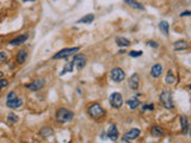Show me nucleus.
Returning a JSON list of instances; mask_svg holds the SVG:
<instances>
[{"label": "nucleus", "mask_w": 191, "mask_h": 143, "mask_svg": "<svg viewBox=\"0 0 191 143\" xmlns=\"http://www.w3.org/2000/svg\"><path fill=\"white\" fill-rule=\"evenodd\" d=\"M56 121L59 123H68V122H72L74 118V112L71 110H68L66 107H61L56 111Z\"/></svg>", "instance_id": "1"}, {"label": "nucleus", "mask_w": 191, "mask_h": 143, "mask_svg": "<svg viewBox=\"0 0 191 143\" xmlns=\"http://www.w3.org/2000/svg\"><path fill=\"white\" fill-rule=\"evenodd\" d=\"M87 112H89V115L91 117L94 118V119H99V118L105 116V110L101 107V104H98V103H94V104L90 105Z\"/></svg>", "instance_id": "2"}, {"label": "nucleus", "mask_w": 191, "mask_h": 143, "mask_svg": "<svg viewBox=\"0 0 191 143\" xmlns=\"http://www.w3.org/2000/svg\"><path fill=\"white\" fill-rule=\"evenodd\" d=\"M160 103L162 104V106L165 109H172L173 107V97H172V93L165 89L162 91V93L160 94Z\"/></svg>", "instance_id": "3"}, {"label": "nucleus", "mask_w": 191, "mask_h": 143, "mask_svg": "<svg viewBox=\"0 0 191 143\" xmlns=\"http://www.w3.org/2000/svg\"><path fill=\"white\" fill-rule=\"evenodd\" d=\"M23 105V100L17 98L14 92H10L7 94V101H6V106L10 109H18Z\"/></svg>", "instance_id": "4"}, {"label": "nucleus", "mask_w": 191, "mask_h": 143, "mask_svg": "<svg viewBox=\"0 0 191 143\" xmlns=\"http://www.w3.org/2000/svg\"><path fill=\"white\" fill-rule=\"evenodd\" d=\"M79 47H74V48H66V49H62L61 51H59L57 54L53 56L54 60H60V58H65V57H68V56L73 55L74 53L79 51Z\"/></svg>", "instance_id": "5"}, {"label": "nucleus", "mask_w": 191, "mask_h": 143, "mask_svg": "<svg viewBox=\"0 0 191 143\" xmlns=\"http://www.w3.org/2000/svg\"><path fill=\"white\" fill-rule=\"evenodd\" d=\"M110 77L111 80L115 81V82H122L124 79H125V73L123 72V69L116 67V68H113L111 72H110Z\"/></svg>", "instance_id": "6"}, {"label": "nucleus", "mask_w": 191, "mask_h": 143, "mask_svg": "<svg viewBox=\"0 0 191 143\" xmlns=\"http://www.w3.org/2000/svg\"><path fill=\"white\" fill-rule=\"evenodd\" d=\"M109 101H110V105L113 106V109H120V107H122V105H123V98H122V96H121L120 93H117V92H115V93H113V94L110 96Z\"/></svg>", "instance_id": "7"}, {"label": "nucleus", "mask_w": 191, "mask_h": 143, "mask_svg": "<svg viewBox=\"0 0 191 143\" xmlns=\"http://www.w3.org/2000/svg\"><path fill=\"white\" fill-rule=\"evenodd\" d=\"M86 61H87V58H86V56L84 54H77L73 57V66L77 67L78 69H81V68L85 67Z\"/></svg>", "instance_id": "8"}, {"label": "nucleus", "mask_w": 191, "mask_h": 143, "mask_svg": "<svg viewBox=\"0 0 191 143\" xmlns=\"http://www.w3.org/2000/svg\"><path fill=\"white\" fill-rule=\"evenodd\" d=\"M140 129H137V128H133V129H130L129 131L127 132L125 135L123 136V141H127V142H129V141H133L135 138H137L139 136H140Z\"/></svg>", "instance_id": "9"}, {"label": "nucleus", "mask_w": 191, "mask_h": 143, "mask_svg": "<svg viewBox=\"0 0 191 143\" xmlns=\"http://www.w3.org/2000/svg\"><path fill=\"white\" fill-rule=\"evenodd\" d=\"M128 85H129V87L132 88L133 91H136L139 88V85H140V77H139V74H133L132 77H129Z\"/></svg>", "instance_id": "10"}, {"label": "nucleus", "mask_w": 191, "mask_h": 143, "mask_svg": "<svg viewBox=\"0 0 191 143\" xmlns=\"http://www.w3.org/2000/svg\"><path fill=\"white\" fill-rule=\"evenodd\" d=\"M44 82L45 81L43 79H38V80H35L34 82H31V84H28L26 88H29L30 91H38V89H41L44 86Z\"/></svg>", "instance_id": "11"}, {"label": "nucleus", "mask_w": 191, "mask_h": 143, "mask_svg": "<svg viewBox=\"0 0 191 143\" xmlns=\"http://www.w3.org/2000/svg\"><path fill=\"white\" fill-rule=\"evenodd\" d=\"M108 137L111 140V141H116L118 138V130H117V126L116 125H110L109 130H108Z\"/></svg>", "instance_id": "12"}, {"label": "nucleus", "mask_w": 191, "mask_h": 143, "mask_svg": "<svg viewBox=\"0 0 191 143\" xmlns=\"http://www.w3.org/2000/svg\"><path fill=\"white\" fill-rule=\"evenodd\" d=\"M162 74V66L161 65H154L151 69V75L153 77H159Z\"/></svg>", "instance_id": "13"}, {"label": "nucleus", "mask_w": 191, "mask_h": 143, "mask_svg": "<svg viewBox=\"0 0 191 143\" xmlns=\"http://www.w3.org/2000/svg\"><path fill=\"white\" fill-rule=\"evenodd\" d=\"M180 125H181V132L183 135H186L188 134V130H189V123H188V118L186 116H180Z\"/></svg>", "instance_id": "14"}, {"label": "nucleus", "mask_w": 191, "mask_h": 143, "mask_svg": "<svg viewBox=\"0 0 191 143\" xmlns=\"http://www.w3.org/2000/svg\"><path fill=\"white\" fill-rule=\"evenodd\" d=\"M26 57H28V53H26V50H25V49H22V50L17 54V57H16L17 63H18V65H23V63L26 61Z\"/></svg>", "instance_id": "15"}, {"label": "nucleus", "mask_w": 191, "mask_h": 143, "mask_svg": "<svg viewBox=\"0 0 191 143\" xmlns=\"http://www.w3.org/2000/svg\"><path fill=\"white\" fill-rule=\"evenodd\" d=\"M26 40H28V36L26 35H22V36H18V37L13 38L12 41H10V44L11 45H19V44L24 43Z\"/></svg>", "instance_id": "16"}, {"label": "nucleus", "mask_w": 191, "mask_h": 143, "mask_svg": "<svg viewBox=\"0 0 191 143\" xmlns=\"http://www.w3.org/2000/svg\"><path fill=\"white\" fill-rule=\"evenodd\" d=\"M173 48L177 51L178 50H186L189 48V45H188V42H185V41H178V42H176L173 44Z\"/></svg>", "instance_id": "17"}, {"label": "nucleus", "mask_w": 191, "mask_h": 143, "mask_svg": "<svg viewBox=\"0 0 191 143\" xmlns=\"http://www.w3.org/2000/svg\"><path fill=\"white\" fill-rule=\"evenodd\" d=\"M94 21V16L93 14H86L85 17H82V18H80L77 24H90Z\"/></svg>", "instance_id": "18"}, {"label": "nucleus", "mask_w": 191, "mask_h": 143, "mask_svg": "<svg viewBox=\"0 0 191 143\" xmlns=\"http://www.w3.org/2000/svg\"><path fill=\"white\" fill-rule=\"evenodd\" d=\"M116 44H117L118 47H129L132 43H130L129 40H127V38H124V37H117V38H116Z\"/></svg>", "instance_id": "19"}, {"label": "nucleus", "mask_w": 191, "mask_h": 143, "mask_svg": "<svg viewBox=\"0 0 191 143\" xmlns=\"http://www.w3.org/2000/svg\"><path fill=\"white\" fill-rule=\"evenodd\" d=\"M127 5H129L130 7H134V9H137V10H143V5L140 4V2H136L135 0H124Z\"/></svg>", "instance_id": "20"}, {"label": "nucleus", "mask_w": 191, "mask_h": 143, "mask_svg": "<svg viewBox=\"0 0 191 143\" xmlns=\"http://www.w3.org/2000/svg\"><path fill=\"white\" fill-rule=\"evenodd\" d=\"M165 82H166L167 85H173V84L176 82V77H174V74H173L172 70H169V72H167V75L165 77Z\"/></svg>", "instance_id": "21"}, {"label": "nucleus", "mask_w": 191, "mask_h": 143, "mask_svg": "<svg viewBox=\"0 0 191 143\" xmlns=\"http://www.w3.org/2000/svg\"><path fill=\"white\" fill-rule=\"evenodd\" d=\"M151 134H152L153 136H155V137H160V136H162V135H164V130H162L160 126L154 125V126H152Z\"/></svg>", "instance_id": "22"}, {"label": "nucleus", "mask_w": 191, "mask_h": 143, "mask_svg": "<svg viewBox=\"0 0 191 143\" xmlns=\"http://www.w3.org/2000/svg\"><path fill=\"white\" fill-rule=\"evenodd\" d=\"M127 104H128V106L130 107V110H135L139 105H140V100L134 98V99H128L127 100Z\"/></svg>", "instance_id": "23"}, {"label": "nucleus", "mask_w": 191, "mask_h": 143, "mask_svg": "<svg viewBox=\"0 0 191 143\" xmlns=\"http://www.w3.org/2000/svg\"><path fill=\"white\" fill-rule=\"evenodd\" d=\"M159 29L162 31V33L164 35H169V29H170V25L167 22H160V24H159Z\"/></svg>", "instance_id": "24"}, {"label": "nucleus", "mask_w": 191, "mask_h": 143, "mask_svg": "<svg viewBox=\"0 0 191 143\" xmlns=\"http://www.w3.org/2000/svg\"><path fill=\"white\" fill-rule=\"evenodd\" d=\"M73 68H74V66H73V62H68L67 65L65 66V68H63V70L60 73V75L62 77V75H65L66 73H72V72H73Z\"/></svg>", "instance_id": "25"}, {"label": "nucleus", "mask_w": 191, "mask_h": 143, "mask_svg": "<svg viewBox=\"0 0 191 143\" xmlns=\"http://www.w3.org/2000/svg\"><path fill=\"white\" fill-rule=\"evenodd\" d=\"M18 116L17 115H14V113H10L9 116H7V121H9V123H11V124H14V123H17L18 122Z\"/></svg>", "instance_id": "26"}, {"label": "nucleus", "mask_w": 191, "mask_h": 143, "mask_svg": "<svg viewBox=\"0 0 191 143\" xmlns=\"http://www.w3.org/2000/svg\"><path fill=\"white\" fill-rule=\"evenodd\" d=\"M53 134V130L50 129V128H43L42 130H41V135L43 136V137H48V136H50Z\"/></svg>", "instance_id": "27"}, {"label": "nucleus", "mask_w": 191, "mask_h": 143, "mask_svg": "<svg viewBox=\"0 0 191 143\" xmlns=\"http://www.w3.org/2000/svg\"><path fill=\"white\" fill-rule=\"evenodd\" d=\"M9 85V80H6V79H0V92H1V89L2 88H5L6 86Z\"/></svg>", "instance_id": "28"}, {"label": "nucleus", "mask_w": 191, "mask_h": 143, "mask_svg": "<svg viewBox=\"0 0 191 143\" xmlns=\"http://www.w3.org/2000/svg\"><path fill=\"white\" fill-rule=\"evenodd\" d=\"M6 60H7V54L4 51H0V65L6 62Z\"/></svg>", "instance_id": "29"}, {"label": "nucleus", "mask_w": 191, "mask_h": 143, "mask_svg": "<svg viewBox=\"0 0 191 143\" xmlns=\"http://www.w3.org/2000/svg\"><path fill=\"white\" fill-rule=\"evenodd\" d=\"M146 110L153 111V110H154V105H153V104H148V105H143V106H142V111H146Z\"/></svg>", "instance_id": "30"}, {"label": "nucleus", "mask_w": 191, "mask_h": 143, "mask_svg": "<svg viewBox=\"0 0 191 143\" xmlns=\"http://www.w3.org/2000/svg\"><path fill=\"white\" fill-rule=\"evenodd\" d=\"M141 55H142V51H140V50L139 51H134L133 50V51L129 53V56H132V57H137V56H141Z\"/></svg>", "instance_id": "31"}, {"label": "nucleus", "mask_w": 191, "mask_h": 143, "mask_svg": "<svg viewBox=\"0 0 191 143\" xmlns=\"http://www.w3.org/2000/svg\"><path fill=\"white\" fill-rule=\"evenodd\" d=\"M148 45H149V47H153V48H157L158 47V44L155 43V42H153V41H149V42H148Z\"/></svg>", "instance_id": "32"}, {"label": "nucleus", "mask_w": 191, "mask_h": 143, "mask_svg": "<svg viewBox=\"0 0 191 143\" xmlns=\"http://www.w3.org/2000/svg\"><path fill=\"white\" fill-rule=\"evenodd\" d=\"M191 12L190 11H186V12H183V13H180V17H186V16H190Z\"/></svg>", "instance_id": "33"}, {"label": "nucleus", "mask_w": 191, "mask_h": 143, "mask_svg": "<svg viewBox=\"0 0 191 143\" xmlns=\"http://www.w3.org/2000/svg\"><path fill=\"white\" fill-rule=\"evenodd\" d=\"M4 77V74H2V72H0V79Z\"/></svg>", "instance_id": "34"}, {"label": "nucleus", "mask_w": 191, "mask_h": 143, "mask_svg": "<svg viewBox=\"0 0 191 143\" xmlns=\"http://www.w3.org/2000/svg\"><path fill=\"white\" fill-rule=\"evenodd\" d=\"M29 1H35V0H29Z\"/></svg>", "instance_id": "35"}]
</instances>
